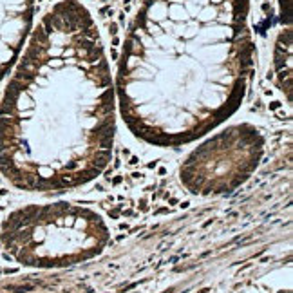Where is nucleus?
I'll return each mask as SVG.
<instances>
[{"label": "nucleus", "instance_id": "f257e3e1", "mask_svg": "<svg viewBox=\"0 0 293 293\" xmlns=\"http://www.w3.org/2000/svg\"><path fill=\"white\" fill-rule=\"evenodd\" d=\"M116 91L91 11L60 0L31 31L0 98V174L25 192H60L103 172Z\"/></svg>", "mask_w": 293, "mask_h": 293}, {"label": "nucleus", "instance_id": "f03ea898", "mask_svg": "<svg viewBox=\"0 0 293 293\" xmlns=\"http://www.w3.org/2000/svg\"><path fill=\"white\" fill-rule=\"evenodd\" d=\"M250 0H143L114 80L127 128L181 146L237 112L253 73Z\"/></svg>", "mask_w": 293, "mask_h": 293}, {"label": "nucleus", "instance_id": "7ed1b4c3", "mask_svg": "<svg viewBox=\"0 0 293 293\" xmlns=\"http://www.w3.org/2000/svg\"><path fill=\"white\" fill-rule=\"evenodd\" d=\"M107 241L109 232L100 215L69 203L20 206L0 224L4 255L31 268L82 262L98 255Z\"/></svg>", "mask_w": 293, "mask_h": 293}, {"label": "nucleus", "instance_id": "20e7f679", "mask_svg": "<svg viewBox=\"0 0 293 293\" xmlns=\"http://www.w3.org/2000/svg\"><path fill=\"white\" fill-rule=\"evenodd\" d=\"M264 134L251 123H237L199 143L181 165V181L194 194H224L242 185L259 167Z\"/></svg>", "mask_w": 293, "mask_h": 293}, {"label": "nucleus", "instance_id": "39448f33", "mask_svg": "<svg viewBox=\"0 0 293 293\" xmlns=\"http://www.w3.org/2000/svg\"><path fill=\"white\" fill-rule=\"evenodd\" d=\"M34 22V0H0V83L13 71Z\"/></svg>", "mask_w": 293, "mask_h": 293}]
</instances>
